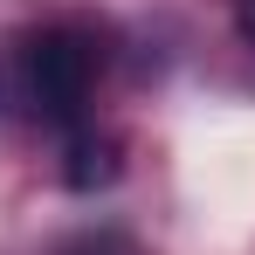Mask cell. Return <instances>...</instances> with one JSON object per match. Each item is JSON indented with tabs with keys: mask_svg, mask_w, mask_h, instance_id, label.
<instances>
[{
	"mask_svg": "<svg viewBox=\"0 0 255 255\" xmlns=\"http://www.w3.org/2000/svg\"><path fill=\"white\" fill-rule=\"evenodd\" d=\"M235 21H242V35L255 42V0H235Z\"/></svg>",
	"mask_w": 255,
	"mask_h": 255,
	"instance_id": "3",
	"label": "cell"
},
{
	"mask_svg": "<svg viewBox=\"0 0 255 255\" xmlns=\"http://www.w3.org/2000/svg\"><path fill=\"white\" fill-rule=\"evenodd\" d=\"M97 76H104V42L90 28L55 21L35 35H14L0 48V118L62 138V131L90 125Z\"/></svg>",
	"mask_w": 255,
	"mask_h": 255,
	"instance_id": "1",
	"label": "cell"
},
{
	"mask_svg": "<svg viewBox=\"0 0 255 255\" xmlns=\"http://www.w3.org/2000/svg\"><path fill=\"white\" fill-rule=\"evenodd\" d=\"M62 179L90 193V186H104V179H118V138L111 131H97V118L76 131H62Z\"/></svg>",
	"mask_w": 255,
	"mask_h": 255,
	"instance_id": "2",
	"label": "cell"
}]
</instances>
